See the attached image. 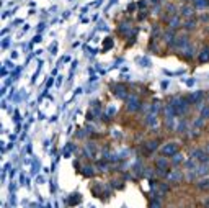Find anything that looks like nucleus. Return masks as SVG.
<instances>
[{
    "label": "nucleus",
    "instance_id": "f257e3e1",
    "mask_svg": "<svg viewBox=\"0 0 209 208\" xmlns=\"http://www.w3.org/2000/svg\"><path fill=\"white\" fill-rule=\"evenodd\" d=\"M208 58H209V51L204 49V51H203V54H201V61H206Z\"/></svg>",
    "mask_w": 209,
    "mask_h": 208
},
{
    "label": "nucleus",
    "instance_id": "f03ea898",
    "mask_svg": "<svg viewBox=\"0 0 209 208\" xmlns=\"http://www.w3.org/2000/svg\"><path fill=\"white\" fill-rule=\"evenodd\" d=\"M185 15H186V17H191L193 15V8H185Z\"/></svg>",
    "mask_w": 209,
    "mask_h": 208
},
{
    "label": "nucleus",
    "instance_id": "7ed1b4c3",
    "mask_svg": "<svg viewBox=\"0 0 209 208\" xmlns=\"http://www.w3.org/2000/svg\"><path fill=\"white\" fill-rule=\"evenodd\" d=\"M193 25H194L193 21H188V25H186V28H194V26H193Z\"/></svg>",
    "mask_w": 209,
    "mask_h": 208
}]
</instances>
